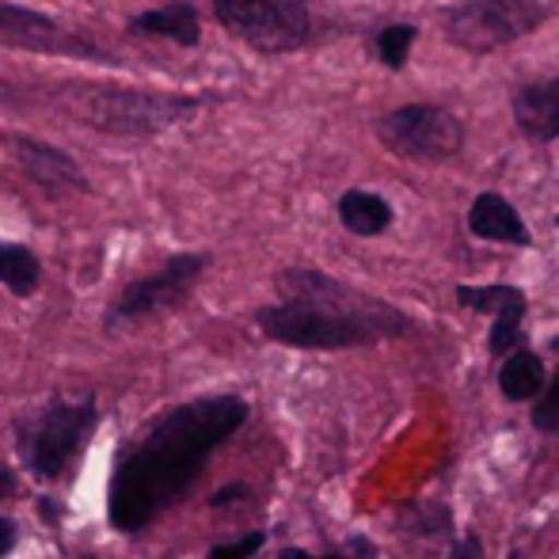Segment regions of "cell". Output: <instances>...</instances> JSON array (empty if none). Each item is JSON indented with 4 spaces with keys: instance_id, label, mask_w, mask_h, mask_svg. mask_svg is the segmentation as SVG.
<instances>
[{
    "instance_id": "1",
    "label": "cell",
    "mask_w": 559,
    "mask_h": 559,
    "mask_svg": "<svg viewBox=\"0 0 559 559\" xmlns=\"http://www.w3.org/2000/svg\"><path fill=\"white\" fill-rule=\"evenodd\" d=\"M248 419L240 396H206L164 412L141 442L122 449L115 461L107 522L118 533H141L168 507H176L187 487L199 479L217 445L228 442Z\"/></svg>"
},
{
    "instance_id": "2",
    "label": "cell",
    "mask_w": 559,
    "mask_h": 559,
    "mask_svg": "<svg viewBox=\"0 0 559 559\" xmlns=\"http://www.w3.org/2000/svg\"><path fill=\"white\" fill-rule=\"evenodd\" d=\"M282 305L259 309V328L266 338L301 350H343V346L373 343L381 335L407 332L389 305L366 301L354 289L338 286L317 271H286L278 274Z\"/></svg>"
},
{
    "instance_id": "3",
    "label": "cell",
    "mask_w": 559,
    "mask_h": 559,
    "mask_svg": "<svg viewBox=\"0 0 559 559\" xmlns=\"http://www.w3.org/2000/svg\"><path fill=\"white\" fill-rule=\"evenodd\" d=\"M96 423L99 412L92 392L76 400H50L43 412H31L15 423V453L31 476L50 484L76 461Z\"/></svg>"
},
{
    "instance_id": "4",
    "label": "cell",
    "mask_w": 559,
    "mask_h": 559,
    "mask_svg": "<svg viewBox=\"0 0 559 559\" xmlns=\"http://www.w3.org/2000/svg\"><path fill=\"white\" fill-rule=\"evenodd\" d=\"M540 20H545V4L537 0H464L445 12L442 31L461 50L491 53L537 31Z\"/></svg>"
},
{
    "instance_id": "5",
    "label": "cell",
    "mask_w": 559,
    "mask_h": 559,
    "mask_svg": "<svg viewBox=\"0 0 559 559\" xmlns=\"http://www.w3.org/2000/svg\"><path fill=\"white\" fill-rule=\"evenodd\" d=\"M214 12L259 53H289L309 43V0H214Z\"/></svg>"
},
{
    "instance_id": "6",
    "label": "cell",
    "mask_w": 559,
    "mask_h": 559,
    "mask_svg": "<svg viewBox=\"0 0 559 559\" xmlns=\"http://www.w3.org/2000/svg\"><path fill=\"white\" fill-rule=\"evenodd\" d=\"M199 107L194 96H168V92L104 88L88 96L84 118L104 133H160L183 122Z\"/></svg>"
},
{
    "instance_id": "7",
    "label": "cell",
    "mask_w": 559,
    "mask_h": 559,
    "mask_svg": "<svg viewBox=\"0 0 559 559\" xmlns=\"http://www.w3.org/2000/svg\"><path fill=\"white\" fill-rule=\"evenodd\" d=\"M210 266V255H194V251H183V255H171L160 271L145 274V278L130 282V286L118 294V301L107 312V328H126V324H141L148 317H160V312L176 309L191 297V289L199 286L202 271Z\"/></svg>"
},
{
    "instance_id": "8",
    "label": "cell",
    "mask_w": 559,
    "mask_h": 559,
    "mask_svg": "<svg viewBox=\"0 0 559 559\" xmlns=\"http://www.w3.org/2000/svg\"><path fill=\"white\" fill-rule=\"evenodd\" d=\"M377 138L392 148V153L407 156V160H449L456 156L464 141V130L445 107L435 104H412L400 111L384 115L377 126Z\"/></svg>"
},
{
    "instance_id": "9",
    "label": "cell",
    "mask_w": 559,
    "mask_h": 559,
    "mask_svg": "<svg viewBox=\"0 0 559 559\" xmlns=\"http://www.w3.org/2000/svg\"><path fill=\"white\" fill-rule=\"evenodd\" d=\"M0 46L8 50H38V53H96L99 50L92 43H81V38L66 35L50 15L35 12V8L23 4H0Z\"/></svg>"
},
{
    "instance_id": "10",
    "label": "cell",
    "mask_w": 559,
    "mask_h": 559,
    "mask_svg": "<svg viewBox=\"0 0 559 559\" xmlns=\"http://www.w3.org/2000/svg\"><path fill=\"white\" fill-rule=\"evenodd\" d=\"M12 145H15V160L23 164V171L43 191H88V179H84V171L76 168V160L66 148H53L35 138H15Z\"/></svg>"
},
{
    "instance_id": "11",
    "label": "cell",
    "mask_w": 559,
    "mask_h": 559,
    "mask_svg": "<svg viewBox=\"0 0 559 559\" xmlns=\"http://www.w3.org/2000/svg\"><path fill=\"white\" fill-rule=\"evenodd\" d=\"M468 228L479 236V240H499V243H518V248H530L533 236L525 222L518 217V210L510 206L502 194H479L468 210Z\"/></svg>"
},
{
    "instance_id": "12",
    "label": "cell",
    "mask_w": 559,
    "mask_h": 559,
    "mask_svg": "<svg viewBox=\"0 0 559 559\" xmlns=\"http://www.w3.org/2000/svg\"><path fill=\"white\" fill-rule=\"evenodd\" d=\"M514 122L525 138L556 141L559 138V81L530 84L514 96Z\"/></svg>"
},
{
    "instance_id": "13",
    "label": "cell",
    "mask_w": 559,
    "mask_h": 559,
    "mask_svg": "<svg viewBox=\"0 0 559 559\" xmlns=\"http://www.w3.org/2000/svg\"><path fill=\"white\" fill-rule=\"evenodd\" d=\"M133 35H153V38H171L179 46H199V12L191 4H168V8H153V12H141L130 20Z\"/></svg>"
},
{
    "instance_id": "14",
    "label": "cell",
    "mask_w": 559,
    "mask_h": 559,
    "mask_svg": "<svg viewBox=\"0 0 559 559\" xmlns=\"http://www.w3.org/2000/svg\"><path fill=\"white\" fill-rule=\"evenodd\" d=\"M338 222L350 228L354 236H381L392 225V206L381 194L369 191H346L338 199Z\"/></svg>"
},
{
    "instance_id": "15",
    "label": "cell",
    "mask_w": 559,
    "mask_h": 559,
    "mask_svg": "<svg viewBox=\"0 0 559 559\" xmlns=\"http://www.w3.org/2000/svg\"><path fill=\"white\" fill-rule=\"evenodd\" d=\"M545 361L530 350H518L502 361L499 369V389L507 400H533L540 389H545Z\"/></svg>"
},
{
    "instance_id": "16",
    "label": "cell",
    "mask_w": 559,
    "mask_h": 559,
    "mask_svg": "<svg viewBox=\"0 0 559 559\" xmlns=\"http://www.w3.org/2000/svg\"><path fill=\"white\" fill-rule=\"evenodd\" d=\"M43 282V263L23 243H0V286H8L15 297H31Z\"/></svg>"
},
{
    "instance_id": "17",
    "label": "cell",
    "mask_w": 559,
    "mask_h": 559,
    "mask_svg": "<svg viewBox=\"0 0 559 559\" xmlns=\"http://www.w3.org/2000/svg\"><path fill=\"white\" fill-rule=\"evenodd\" d=\"M522 320H525V297H518V301H510L507 309L495 312V328H491V354H507L518 346V338H522Z\"/></svg>"
},
{
    "instance_id": "18",
    "label": "cell",
    "mask_w": 559,
    "mask_h": 559,
    "mask_svg": "<svg viewBox=\"0 0 559 559\" xmlns=\"http://www.w3.org/2000/svg\"><path fill=\"white\" fill-rule=\"evenodd\" d=\"M518 297H525V294L514 286H461L456 289V301L476 312H491V317L499 309H507L510 301H518Z\"/></svg>"
},
{
    "instance_id": "19",
    "label": "cell",
    "mask_w": 559,
    "mask_h": 559,
    "mask_svg": "<svg viewBox=\"0 0 559 559\" xmlns=\"http://www.w3.org/2000/svg\"><path fill=\"white\" fill-rule=\"evenodd\" d=\"M415 46V27L412 23H396V27H384L381 38H377V53L389 69H404L407 53Z\"/></svg>"
},
{
    "instance_id": "20",
    "label": "cell",
    "mask_w": 559,
    "mask_h": 559,
    "mask_svg": "<svg viewBox=\"0 0 559 559\" xmlns=\"http://www.w3.org/2000/svg\"><path fill=\"white\" fill-rule=\"evenodd\" d=\"M533 423H537V430H545V435H559V373L545 389L540 404L533 407Z\"/></svg>"
},
{
    "instance_id": "21",
    "label": "cell",
    "mask_w": 559,
    "mask_h": 559,
    "mask_svg": "<svg viewBox=\"0 0 559 559\" xmlns=\"http://www.w3.org/2000/svg\"><path fill=\"white\" fill-rule=\"evenodd\" d=\"M263 533H243V537H236V540H222V545H214L210 548V556L206 559H251L263 548Z\"/></svg>"
},
{
    "instance_id": "22",
    "label": "cell",
    "mask_w": 559,
    "mask_h": 559,
    "mask_svg": "<svg viewBox=\"0 0 559 559\" xmlns=\"http://www.w3.org/2000/svg\"><path fill=\"white\" fill-rule=\"evenodd\" d=\"M15 540H20V530H15L12 518H0V559L15 548Z\"/></svg>"
},
{
    "instance_id": "23",
    "label": "cell",
    "mask_w": 559,
    "mask_h": 559,
    "mask_svg": "<svg viewBox=\"0 0 559 559\" xmlns=\"http://www.w3.org/2000/svg\"><path fill=\"white\" fill-rule=\"evenodd\" d=\"M243 495H248V487H243V484H228V487H222V491L214 495V499H210V507H228V502L243 499Z\"/></svg>"
},
{
    "instance_id": "24",
    "label": "cell",
    "mask_w": 559,
    "mask_h": 559,
    "mask_svg": "<svg viewBox=\"0 0 559 559\" xmlns=\"http://www.w3.org/2000/svg\"><path fill=\"white\" fill-rule=\"evenodd\" d=\"M15 484H20V479H15V472L12 468H0V499H8V495L15 491Z\"/></svg>"
},
{
    "instance_id": "25",
    "label": "cell",
    "mask_w": 559,
    "mask_h": 559,
    "mask_svg": "<svg viewBox=\"0 0 559 559\" xmlns=\"http://www.w3.org/2000/svg\"><path fill=\"white\" fill-rule=\"evenodd\" d=\"M278 559H312V556L301 552V548H282ZM324 559H350V556H324Z\"/></svg>"
},
{
    "instance_id": "26",
    "label": "cell",
    "mask_w": 559,
    "mask_h": 559,
    "mask_svg": "<svg viewBox=\"0 0 559 559\" xmlns=\"http://www.w3.org/2000/svg\"><path fill=\"white\" fill-rule=\"evenodd\" d=\"M556 222H559V217H556Z\"/></svg>"
}]
</instances>
